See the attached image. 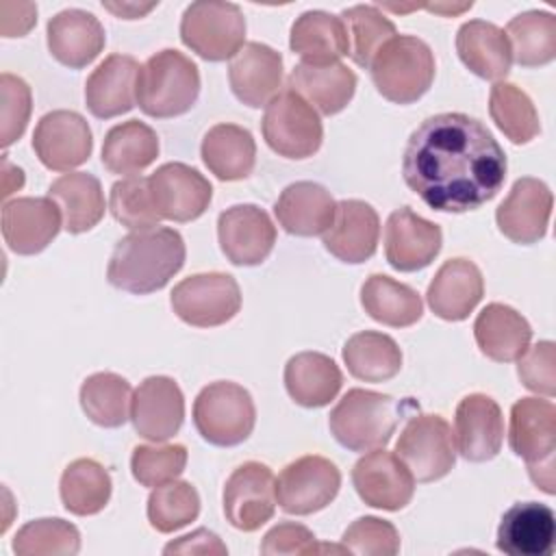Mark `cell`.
I'll use <instances>...</instances> for the list:
<instances>
[{
    "label": "cell",
    "mask_w": 556,
    "mask_h": 556,
    "mask_svg": "<svg viewBox=\"0 0 556 556\" xmlns=\"http://www.w3.org/2000/svg\"><path fill=\"white\" fill-rule=\"evenodd\" d=\"M200 513V495L189 482L169 480L154 486L148 497L150 526L163 534L180 530Z\"/></svg>",
    "instance_id": "f6af8a7d"
},
{
    "label": "cell",
    "mask_w": 556,
    "mask_h": 556,
    "mask_svg": "<svg viewBox=\"0 0 556 556\" xmlns=\"http://www.w3.org/2000/svg\"><path fill=\"white\" fill-rule=\"evenodd\" d=\"M80 549V532L65 519H35L22 526L13 539V552L17 556H72Z\"/></svg>",
    "instance_id": "bcb514c9"
},
{
    "label": "cell",
    "mask_w": 556,
    "mask_h": 556,
    "mask_svg": "<svg viewBox=\"0 0 556 556\" xmlns=\"http://www.w3.org/2000/svg\"><path fill=\"white\" fill-rule=\"evenodd\" d=\"M165 554H226V545L219 541L215 532H208L204 528L180 536L178 541H172L163 549Z\"/></svg>",
    "instance_id": "11a10c76"
},
{
    "label": "cell",
    "mask_w": 556,
    "mask_h": 556,
    "mask_svg": "<svg viewBox=\"0 0 556 556\" xmlns=\"http://www.w3.org/2000/svg\"><path fill=\"white\" fill-rule=\"evenodd\" d=\"M395 456L417 482L447 476L456 463L452 426L441 415H413L395 443Z\"/></svg>",
    "instance_id": "30bf717a"
},
{
    "label": "cell",
    "mask_w": 556,
    "mask_h": 556,
    "mask_svg": "<svg viewBox=\"0 0 556 556\" xmlns=\"http://www.w3.org/2000/svg\"><path fill=\"white\" fill-rule=\"evenodd\" d=\"M182 43L206 61L232 59L245 39L243 11L232 2L200 0L185 9L180 20Z\"/></svg>",
    "instance_id": "ba28073f"
},
{
    "label": "cell",
    "mask_w": 556,
    "mask_h": 556,
    "mask_svg": "<svg viewBox=\"0 0 556 556\" xmlns=\"http://www.w3.org/2000/svg\"><path fill=\"white\" fill-rule=\"evenodd\" d=\"M48 198L63 215V228L72 235L91 230L104 215V193L100 180L87 172H70L56 178Z\"/></svg>",
    "instance_id": "e575fe53"
},
{
    "label": "cell",
    "mask_w": 556,
    "mask_h": 556,
    "mask_svg": "<svg viewBox=\"0 0 556 556\" xmlns=\"http://www.w3.org/2000/svg\"><path fill=\"white\" fill-rule=\"evenodd\" d=\"M404 406L384 393L350 389L330 410L328 426L332 437L352 452L378 450L389 443L404 415Z\"/></svg>",
    "instance_id": "3957f363"
},
{
    "label": "cell",
    "mask_w": 556,
    "mask_h": 556,
    "mask_svg": "<svg viewBox=\"0 0 556 556\" xmlns=\"http://www.w3.org/2000/svg\"><path fill=\"white\" fill-rule=\"evenodd\" d=\"M341 541L350 554L361 556H395L400 552L395 526L378 517H358L348 526Z\"/></svg>",
    "instance_id": "681fc988"
},
{
    "label": "cell",
    "mask_w": 556,
    "mask_h": 556,
    "mask_svg": "<svg viewBox=\"0 0 556 556\" xmlns=\"http://www.w3.org/2000/svg\"><path fill=\"white\" fill-rule=\"evenodd\" d=\"M469 7H471V2H469V4H458V7H447V4H432V7H426V9H430V11H437V13H460V11L469 9Z\"/></svg>",
    "instance_id": "680465c9"
},
{
    "label": "cell",
    "mask_w": 556,
    "mask_h": 556,
    "mask_svg": "<svg viewBox=\"0 0 556 556\" xmlns=\"http://www.w3.org/2000/svg\"><path fill=\"white\" fill-rule=\"evenodd\" d=\"M261 552L267 556H276V554H345V545H326V543H317L315 534L300 523H278L274 526L261 543ZM350 554V552H348Z\"/></svg>",
    "instance_id": "816d5d0a"
},
{
    "label": "cell",
    "mask_w": 556,
    "mask_h": 556,
    "mask_svg": "<svg viewBox=\"0 0 556 556\" xmlns=\"http://www.w3.org/2000/svg\"><path fill=\"white\" fill-rule=\"evenodd\" d=\"M219 248L232 265L263 263L276 243V226L256 204H235L219 213Z\"/></svg>",
    "instance_id": "2e32d148"
},
{
    "label": "cell",
    "mask_w": 556,
    "mask_h": 556,
    "mask_svg": "<svg viewBox=\"0 0 556 556\" xmlns=\"http://www.w3.org/2000/svg\"><path fill=\"white\" fill-rule=\"evenodd\" d=\"M200 93L198 65L178 50L152 54L137 76V104L150 117L187 113Z\"/></svg>",
    "instance_id": "277c9868"
},
{
    "label": "cell",
    "mask_w": 556,
    "mask_h": 556,
    "mask_svg": "<svg viewBox=\"0 0 556 556\" xmlns=\"http://www.w3.org/2000/svg\"><path fill=\"white\" fill-rule=\"evenodd\" d=\"M109 208L113 217L135 230H150L161 222V215L154 206L152 193L148 178L141 176H130L124 180H117L111 187V198H109Z\"/></svg>",
    "instance_id": "7dc6e473"
},
{
    "label": "cell",
    "mask_w": 556,
    "mask_h": 556,
    "mask_svg": "<svg viewBox=\"0 0 556 556\" xmlns=\"http://www.w3.org/2000/svg\"><path fill=\"white\" fill-rule=\"evenodd\" d=\"M506 154L491 130L465 113H439L408 137L402 174L430 208L476 211L497 195L506 180Z\"/></svg>",
    "instance_id": "6da1fadb"
},
{
    "label": "cell",
    "mask_w": 556,
    "mask_h": 556,
    "mask_svg": "<svg viewBox=\"0 0 556 556\" xmlns=\"http://www.w3.org/2000/svg\"><path fill=\"white\" fill-rule=\"evenodd\" d=\"M484 295V280L476 263L467 258L445 261L428 285V306L445 321L467 319Z\"/></svg>",
    "instance_id": "484cf974"
},
{
    "label": "cell",
    "mask_w": 556,
    "mask_h": 556,
    "mask_svg": "<svg viewBox=\"0 0 556 556\" xmlns=\"http://www.w3.org/2000/svg\"><path fill=\"white\" fill-rule=\"evenodd\" d=\"M556 536L549 506L539 502L513 504L497 528V549L508 556H547Z\"/></svg>",
    "instance_id": "4316f807"
},
{
    "label": "cell",
    "mask_w": 556,
    "mask_h": 556,
    "mask_svg": "<svg viewBox=\"0 0 556 556\" xmlns=\"http://www.w3.org/2000/svg\"><path fill=\"white\" fill-rule=\"evenodd\" d=\"M341 471L324 456L308 454L289 463L276 480V502L289 515L326 508L339 493Z\"/></svg>",
    "instance_id": "7c38bea8"
},
{
    "label": "cell",
    "mask_w": 556,
    "mask_h": 556,
    "mask_svg": "<svg viewBox=\"0 0 556 556\" xmlns=\"http://www.w3.org/2000/svg\"><path fill=\"white\" fill-rule=\"evenodd\" d=\"M141 65L128 54H109L85 83L87 109L111 119L128 113L137 102V76Z\"/></svg>",
    "instance_id": "d4e9b609"
},
{
    "label": "cell",
    "mask_w": 556,
    "mask_h": 556,
    "mask_svg": "<svg viewBox=\"0 0 556 556\" xmlns=\"http://www.w3.org/2000/svg\"><path fill=\"white\" fill-rule=\"evenodd\" d=\"M150 193L161 219L191 222L198 219L211 202V182L185 163H165L148 176Z\"/></svg>",
    "instance_id": "e0dca14e"
},
{
    "label": "cell",
    "mask_w": 556,
    "mask_h": 556,
    "mask_svg": "<svg viewBox=\"0 0 556 556\" xmlns=\"http://www.w3.org/2000/svg\"><path fill=\"white\" fill-rule=\"evenodd\" d=\"M341 20L348 28L350 56L361 67H369L378 50L397 35L393 22L374 4L350 7L341 13Z\"/></svg>",
    "instance_id": "ee69618b"
},
{
    "label": "cell",
    "mask_w": 556,
    "mask_h": 556,
    "mask_svg": "<svg viewBox=\"0 0 556 556\" xmlns=\"http://www.w3.org/2000/svg\"><path fill=\"white\" fill-rule=\"evenodd\" d=\"M24 185V172L9 163V159H2V198H9L13 191H17Z\"/></svg>",
    "instance_id": "9f6ffc18"
},
{
    "label": "cell",
    "mask_w": 556,
    "mask_h": 556,
    "mask_svg": "<svg viewBox=\"0 0 556 556\" xmlns=\"http://www.w3.org/2000/svg\"><path fill=\"white\" fill-rule=\"evenodd\" d=\"M232 93L248 106H267L278 93L282 83V56L274 48L250 41L232 56L228 65Z\"/></svg>",
    "instance_id": "603a6c76"
},
{
    "label": "cell",
    "mask_w": 556,
    "mask_h": 556,
    "mask_svg": "<svg viewBox=\"0 0 556 556\" xmlns=\"http://www.w3.org/2000/svg\"><path fill=\"white\" fill-rule=\"evenodd\" d=\"M37 20V7L30 2H0V30L4 37L26 35Z\"/></svg>",
    "instance_id": "db71d44e"
},
{
    "label": "cell",
    "mask_w": 556,
    "mask_h": 556,
    "mask_svg": "<svg viewBox=\"0 0 556 556\" xmlns=\"http://www.w3.org/2000/svg\"><path fill=\"white\" fill-rule=\"evenodd\" d=\"M517 361V374L526 389L545 397L556 395V345L552 341H539Z\"/></svg>",
    "instance_id": "f5cc1de1"
},
{
    "label": "cell",
    "mask_w": 556,
    "mask_h": 556,
    "mask_svg": "<svg viewBox=\"0 0 556 556\" xmlns=\"http://www.w3.org/2000/svg\"><path fill=\"white\" fill-rule=\"evenodd\" d=\"M172 308L189 326L213 328L239 313L241 291L230 274H193L174 287Z\"/></svg>",
    "instance_id": "8fae6325"
},
{
    "label": "cell",
    "mask_w": 556,
    "mask_h": 556,
    "mask_svg": "<svg viewBox=\"0 0 556 556\" xmlns=\"http://www.w3.org/2000/svg\"><path fill=\"white\" fill-rule=\"evenodd\" d=\"M33 148L48 169L70 172L89 159L93 139L89 124L80 113L59 109L46 113L37 122Z\"/></svg>",
    "instance_id": "5bb4252c"
},
{
    "label": "cell",
    "mask_w": 556,
    "mask_h": 556,
    "mask_svg": "<svg viewBox=\"0 0 556 556\" xmlns=\"http://www.w3.org/2000/svg\"><path fill=\"white\" fill-rule=\"evenodd\" d=\"M369 67L378 93L395 104L419 100L434 80V54L426 41L413 35L391 37Z\"/></svg>",
    "instance_id": "5b68a950"
},
{
    "label": "cell",
    "mask_w": 556,
    "mask_h": 556,
    "mask_svg": "<svg viewBox=\"0 0 556 556\" xmlns=\"http://www.w3.org/2000/svg\"><path fill=\"white\" fill-rule=\"evenodd\" d=\"M109 11H113L115 15H119V17H126V20H135V17H139V15H143V13H148L154 4H146V7H139V4H122V7H117V4H104Z\"/></svg>",
    "instance_id": "6f0895ef"
},
{
    "label": "cell",
    "mask_w": 556,
    "mask_h": 556,
    "mask_svg": "<svg viewBox=\"0 0 556 556\" xmlns=\"http://www.w3.org/2000/svg\"><path fill=\"white\" fill-rule=\"evenodd\" d=\"M159 156L156 132L139 122L128 119L113 126L102 143V163L111 174L137 176Z\"/></svg>",
    "instance_id": "8d00e7d4"
},
{
    "label": "cell",
    "mask_w": 556,
    "mask_h": 556,
    "mask_svg": "<svg viewBox=\"0 0 556 556\" xmlns=\"http://www.w3.org/2000/svg\"><path fill=\"white\" fill-rule=\"evenodd\" d=\"M289 46L308 63H334L350 54V39L343 20L326 11L302 13L291 26Z\"/></svg>",
    "instance_id": "d590c367"
},
{
    "label": "cell",
    "mask_w": 556,
    "mask_h": 556,
    "mask_svg": "<svg viewBox=\"0 0 556 556\" xmlns=\"http://www.w3.org/2000/svg\"><path fill=\"white\" fill-rule=\"evenodd\" d=\"M289 89L313 104L319 113L334 115L350 104L356 91V74L341 61H302L289 74Z\"/></svg>",
    "instance_id": "f1b7e54d"
},
{
    "label": "cell",
    "mask_w": 556,
    "mask_h": 556,
    "mask_svg": "<svg viewBox=\"0 0 556 556\" xmlns=\"http://www.w3.org/2000/svg\"><path fill=\"white\" fill-rule=\"evenodd\" d=\"M0 96H2L0 143L2 148H9L26 130L30 109H33V98H30V87L20 76H13L9 72L0 76Z\"/></svg>",
    "instance_id": "f907efd6"
},
{
    "label": "cell",
    "mask_w": 556,
    "mask_h": 556,
    "mask_svg": "<svg viewBox=\"0 0 556 556\" xmlns=\"http://www.w3.org/2000/svg\"><path fill=\"white\" fill-rule=\"evenodd\" d=\"M552 204V191L543 180L519 178L495 211L497 228L515 243H536L547 232Z\"/></svg>",
    "instance_id": "ac0fdd59"
},
{
    "label": "cell",
    "mask_w": 556,
    "mask_h": 556,
    "mask_svg": "<svg viewBox=\"0 0 556 556\" xmlns=\"http://www.w3.org/2000/svg\"><path fill=\"white\" fill-rule=\"evenodd\" d=\"M104 41V28L89 11L65 9L48 22V50L65 67L89 65L102 52Z\"/></svg>",
    "instance_id": "83f0119b"
},
{
    "label": "cell",
    "mask_w": 556,
    "mask_h": 556,
    "mask_svg": "<svg viewBox=\"0 0 556 556\" xmlns=\"http://www.w3.org/2000/svg\"><path fill=\"white\" fill-rule=\"evenodd\" d=\"M202 161L219 180H243L252 174L256 161V143L250 130L237 124L213 126L200 148Z\"/></svg>",
    "instance_id": "836d02e7"
},
{
    "label": "cell",
    "mask_w": 556,
    "mask_h": 556,
    "mask_svg": "<svg viewBox=\"0 0 556 556\" xmlns=\"http://www.w3.org/2000/svg\"><path fill=\"white\" fill-rule=\"evenodd\" d=\"M504 441V417L497 402L484 393H469L456 406L454 443L463 458L484 463L497 456Z\"/></svg>",
    "instance_id": "ffe728a7"
},
{
    "label": "cell",
    "mask_w": 556,
    "mask_h": 556,
    "mask_svg": "<svg viewBox=\"0 0 556 556\" xmlns=\"http://www.w3.org/2000/svg\"><path fill=\"white\" fill-rule=\"evenodd\" d=\"M261 128L267 146L285 159H308L324 139L317 111L291 89H282L265 106Z\"/></svg>",
    "instance_id": "9c48e42d"
},
{
    "label": "cell",
    "mask_w": 556,
    "mask_h": 556,
    "mask_svg": "<svg viewBox=\"0 0 556 556\" xmlns=\"http://www.w3.org/2000/svg\"><path fill=\"white\" fill-rule=\"evenodd\" d=\"M489 113L495 126L517 146L532 141L541 132L539 115L532 100L513 83L497 80L491 87Z\"/></svg>",
    "instance_id": "7bdbcfd3"
},
{
    "label": "cell",
    "mask_w": 556,
    "mask_h": 556,
    "mask_svg": "<svg viewBox=\"0 0 556 556\" xmlns=\"http://www.w3.org/2000/svg\"><path fill=\"white\" fill-rule=\"evenodd\" d=\"M513 59L523 67H539L556 56V17L547 11H526L506 26Z\"/></svg>",
    "instance_id": "60d3db41"
},
{
    "label": "cell",
    "mask_w": 556,
    "mask_h": 556,
    "mask_svg": "<svg viewBox=\"0 0 556 556\" xmlns=\"http://www.w3.org/2000/svg\"><path fill=\"white\" fill-rule=\"evenodd\" d=\"M193 424L202 439L213 445H239L252 434L256 424L252 395L237 382H211L193 402Z\"/></svg>",
    "instance_id": "52a82bcc"
},
{
    "label": "cell",
    "mask_w": 556,
    "mask_h": 556,
    "mask_svg": "<svg viewBox=\"0 0 556 556\" xmlns=\"http://www.w3.org/2000/svg\"><path fill=\"white\" fill-rule=\"evenodd\" d=\"M80 406L93 424L102 428H119L130 417V382L113 371H98L83 382Z\"/></svg>",
    "instance_id": "b9f144b4"
},
{
    "label": "cell",
    "mask_w": 556,
    "mask_h": 556,
    "mask_svg": "<svg viewBox=\"0 0 556 556\" xmlns=\"http://www.w3.org/2000/svg\"><path fill=\"white\" fill-rule=\"evenodd\" d=\"M473 337L486 358L495 363H510L530 348L532 328L513 306L493 302L478 313Z\"/></svg>",
    "instance_id": "4dcf8cb0"
},
{
    "label": "cell",
    "mask_w": 556,
    "mask_h": 556,
    "mask_svg": "<svg viewBox=\"0 0 556 556\" xmlns=\"http://www.w3.org/2000/svg\"><path fill=\"white\" fill-rule=\"evenodd\" d=\"M276 478L263 463L239 465L224 486V515L232 528L254 532L274 517Z\"/></svg>",
    "instance_id": "4fadbf2b"
},
{
    "label": "cell",
    "mask_w": 556,
    "mask_h": 556,
    "mask_svg": "<svg viewBox=\"0 0 556 556\" xmlns=\"http://www.w3.org/2000/svg\"><path fill=\"white\" fill-rule=\"evenodd\" d=\"M441 228L413 208L393 211L384 226V254L393 269L417 271L428 267L441 252Z\"/></svg>",
    "instance_id": "d6986e66"
},
{
    "label": "cell",
    "mask_w": 556,
    "mask_h": 556,
    "mask_svg": "<svg viewBox=\"0 0 556 556\" xmlns=\"http://www.w3.org/2000/svg\"><path fill=\"white\" fill-rule=\"evenodd\" d=\"M361 304L371 319L393 328L413 326L424 313L419 293L384 274H371L365 280Z\"/></svg>",
    "instance_id": "74e56055"
},
{
    "label": "cell",
    "mask_w": 556,
    "mask_h": 556,
    "mask_svg": "<svg viewBox=\"0 0 556 556\" xmlns=\"http://www.w3.org/2000/svg\"><path fill=\"white\" fill-rule=\"evenodd\" d=\"M130 419L148 441L172 439L185 419V397L176 380L167 376L146 378L132 393Z\"/></svg>",
    "instance_id": "44dd1931"
},
{
    "label": "cell",
    "mask_w": 556,
    "mask_h": 556,
    "mask_svg": "<svg viewBox=\"0 0 556 556\" xmlns=\"http://www.w3.org/2000/svg\"><path fill=\"white\" fill-rule=\"evenodd\" d=\"M337 202L330 191L317 182L300 180L278 195L274 213L278 224L298 237L324 235L334 222Z\"/></svg>",
    "instance_id": "f546056e"
},
{
    "label": "cell",
    "mask_w": 556,
    "mask_h": 556,
    "mask_svg": "<svg viewBox=\"0 0 556 556\" xmlns=\"http://www.w3.org/2000/svg\"><path fill=\"white\" fill-rule=\"evenodd\" d=\"M456 52L480 78L500 80L510 72L513 52L502 28L484 20H469L458 28Z\"/></svg>",
    "instance_id": "d6a6232c"
},
{
    "label": "cell",
    "mask_w": 556,
    "mask_h": 556,
    "mask_svg": "<svg viewBox=\"0 0 556 556\" xmlns=\"http://www.w3.org/2000/svg\"><path fill=\"white\" fill-rule=\"evenodd\" d=\"M352 484L365 504L382 510L404 508L415 493V478L406 465L382 447L369 450L356 460Z\"/></svg>",
    "instance_id": "9a60e30c"
},
{
    "label": "cell",
    "mask_w": 556,
    "mask_h": 556,
    "mask_svg": "<svg viewBox=\"0 0 556 556\" xmlns=\"http://www.w3.org/2000/svg\"><path fill=\"white\" fill-rule=\"evenodd\" d=\"M185 265V241L174 228L135 230L113 248L106 278L113 287L146 295L163 289Z\"/></svg>",
    "instance_id": "7a4b0ae2"
},
{
    "label": "cell",
    "mask_w": 556,
    "mask_h": 556,
    "mask_svg": "<svg viewBox=\"0 0 556 556\" xmlns=\"http://www.w3.org/2000/svg\"><path fill=\"white\" fill-rule=\"evenodd\" d=\"M343 384L337 363L319 352H300L285 365V387L291 400L306 408L330 404Z\"/></svg>",
    "instance_id": "1f68e13d"
},
{
    "label": "cell",
    "mask_w": 556,
    "mask_h": 556,
    "mask_svg": "<svg viewBox=\"0 0 556 556\" xmlns=\"http://www.w3.org/2000/svg\"><path fill=\"white\" fill-rule=\"evenodd\" d=\"M510 450L528 465V473L545 493H554L556 408L549 400L521 397L510 408Z\"/></svg>",
    "instance_id": "8992f818"
},
{
    "label": "cell",
    "mask_w": 556,
    "mask_h": 556,
    "mask_svg": "<svg viewBox=\"0 0 556 556\" xmlns=\"http://www.w3.org/2000/svg\"><path fill=\"white\" fill-rule=\"evenodd\" d=\"M61 502L78 517L100 513L111 497V476L93 458H78L70 463L61 476Z\"/></svg>",
    "instance_id": "ab89813d"
},
{
    "label": "cell",
    "mask_w": 556,
    "mask_h": 556,
    "mask_svg": "<svg viewBox=\"0 0 556 556\" xmlns=\"http://www.w3.org/2000/svg\"><path fill=\"white\" fill-rule=\"evenodd\" d=\"M343 361L354 378L384 382L402 369V350L389 334L363 330L345 341Z\"/></svg>",
    "instance_id": "f35d334b"
},
{
    "label": "cell",
    "mask_w": 556,
    "mask_h": 556,
    "mask_svg": "<svg viewBox=\"0 0 556 556\" xmlns=\"http://www.w3.org/2000/svg\"><path fill=\"white\" fill-rule=\"evenodd\" d=\"M61 230V211L50 198H15L2 206V237L15 254H37Z\"/></svg>",
    "instance_id": "7402d4cb"
},
{
    "label": "cell",
    "mask_w": 556,
    "mask_h": 556,
    "mask_svg": "<svg viewBox=\"0 0 556 556\" xmlns=\"http://www.w3.org/2000/svg\"><path fill=\"white\" fill-rule=\"evenodd\" d=\"M380 237V219L363 200H341L332 226L324 232V248L343 263H365L374 256Z\"/></svg>",
    "instance_id": "cb8c5ba5"
},
{
    "label": "cell",
    "mask_w": 556,
    "mask_h": 556,
    "mask_svg": "<svg viewBox=\"0 0 556 556\" xmlns=\"http://www.w3.org/2000/svg\"><path fill=\"white\" fill-rule=\"evenodd\" d=\"M187 465V447L172 445H137L130 456V469L139 484L159 486L182 473Z\"/></svg>",
    "instance_id": "c3c4849f"
}]
</instances>
